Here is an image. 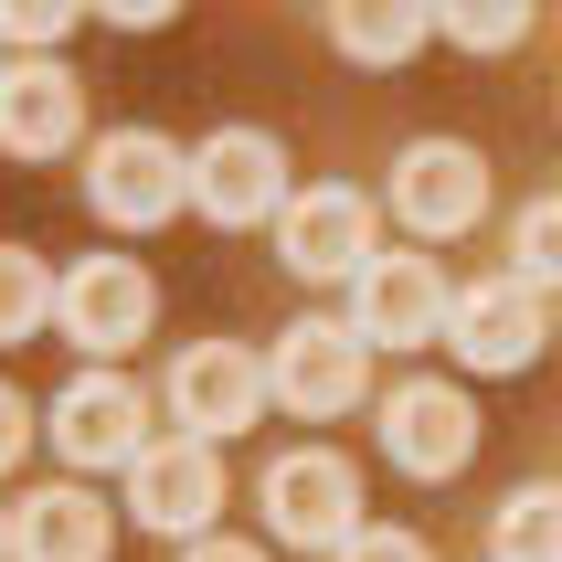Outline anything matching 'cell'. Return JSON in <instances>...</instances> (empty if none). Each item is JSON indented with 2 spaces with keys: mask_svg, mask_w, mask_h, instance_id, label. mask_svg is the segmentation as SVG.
I'll list each match as a JSON object with an SVG mask.
<instances>
[{
  "mask_svg": "<svg viewBox=\"0 0 562 562\" xmlns=\"http://www.w3.org/2000/svg\"><path fill=\"white\" fill-rule=\"evenodd\" d=\"M86 202L117 234H159L170 213H191V149L159 127H106L86 149Z\"/></svg>",
  "mask_w": 562,
  "mask_h": 562,
  "instance_id": "6da1fadb",
  "label": "cell"
},
{
  "mask_svg": "<svg viewBox=\"0 0 562 562\" xmlns=\"http://www.w3.org/2000/svg\"><path fill=\"white\" fill-rule=\"evenodd\" d=\"M277 255H286V277H361L382 255V202L372 191H350V181H318V191H286L277 202Z\"/></svg>",
  "mask_w": 562,
  "mask_h": 562,
  "instance_id": "7a4b0ae2",
  "label": "cell"
},
{
  "mask_svg": "<svg viewBox=\"0 0 562 562\" xmlns=\"http://www.w3.org/2000/svg\"><path fill=\"white\" fill-rule=\"evenodd\" d=\"M149 318H159V286H149V266H127V255H86V266L54 277V329L75 350H95V361L138 350Z\"/></svg>",
  "mask_w": 562,
  "mask_h": 562,
  "instance_id": "3957f363",
  "label": "cell"
},
{
  "mask_svg": "<svg viewBox=\"0 0 562 562\" xmlns=\"http://www.w3.org/2000/svg\"><path fill=\"white\" fill-rule=\"evenodd\" d=\"M468 372H531L541 340H552V308H541L520 277H477V286H446V329H436Z\"/></svg>",
  "mask_w": 562,
  "mask_h": 562,
  "instance_id": "277c9868",
  "label": "cell"
},
{
  "mask_svg": "<svg viewBox=\"0 0 562 562\" xmlns=\"http://www.w3.org/2000/svg\"><path fill=\"white\" fill-rule=\"evenodd\" d=\"M286 149L266 138V127H213L202 149H191V213L223 223V234H245V223H277L286 202Z\"/></svg>",
  "mask_w": 562,
  "mask_h": 562,
  "instance_id": "5b68a950",
  "label": "cell"
},
{
  "mask_svg": "<svg viewBox=\"0 0 562 562\" xmlns=\"http://www.w3.org/2000/svg\"><path fill=\"white\" fill-rule=\"evenodd\" d=\"M361 382H372V350L350 340L340 318H297V329H277V350H266V404L308 414V425L350 414Z\"/></svg>",
  "mask_w": 562,
  "mask_h": 562,
  "instance_id": "8992f818",
  "label": "cell"
},
{
  "mask_svg": "<svg viewBox=\"0 0 562 562\" xmlns=\"http://www.w3.org/2000/svg\"><path fill=\"white\" fill-rule=\"evenodd\" d=\"M477 213H488V159L468 138H414V149H393V223L404 234L446 245V234H477Z\"/></svg>",
  "mask_w": 562,
  "mask_h": 562,
  "instance_id": "52a82bcc",
  "label": "cell"
},
{
  "mask_svg": "<svg viewBox=\"0 0 562 562\" xmlns=\"http://www.w3.org/2000/svg\"><path fill=\"white\" fill-rule=\"evenodd\" d=\"M127 509H138V531H170V541H202L223 509V446L202 436H149L127 457Z\"/></svg>",
  "mask_w": 562,
  "mask_h": 562,
  "instance_id": "ba28073f",
  "label": "cell"
},
{
  "mask_svg": "<svg viewBox=\"0 0 562 562\" xmlns=\"http://www.w3.org/2000/svg\"><path fill=\"white\" fill-rule=\"evenodd\" d=\"M382 457L404 477H425V488H446L477 457V404L457 382H393L382 393Z\"/></svg>",
  "mask_w": 562,
  "mask_h": 562,
  "instance_id": "9c48e42d",
  "label": "cell"
},
{
  "mask_svg": "<svg viewBox=\"0 0 562 562\" xmlns=\"http://www.w3.org/2000/svg\"><path fill=\"white\" fill-rule=\"evenodd\" d=\"M361 350H425L446 329V277L436 255H372L350 277V318H340Z\"/></svg>",
  "mask_w": 562,
  "mask_h": 562,
  "instance_id": "30bf717a",
  "label": "cell"
},
{
  "mask_svg": "<svg viewBox=\"0 0 562 562\" xmlns=\"http://www.w3.org/2000/svg\"><path fill=\"white\" fill-rule=\"evenodd\" d=\"M266 520H277V541H297V552H340V541L361 531V477H350V457H329V446L277 457V468H266Z\"/></svg>",
  "mask_w": 562,
  "mask_h": 562,
  "instance_id": "8fae6325",
  "label": "cell"
},
{
  "mask_svg": "<svg viewBox=\"0 0 562 562\" xmlns=\"http://www.w3.org/2000/svg\"><path fill=\"white\" fill-rule=\"evenodd\" d=\"M75 138H86V75L64 54L0 64V149L11 159H64Z\"/></svg>",
  "mask_w": 562,
  "mask_h": 562,
  "instance_id": "7c38bea8",
  "label": "cell"
},
{
  "mask_svg": "<svg viewBox=\"0 0 562 562\" xmlns=\"http://www.w3.org/2000/svg\"><path fill=\"white\" fill-rule=\"evenodd\" d=\"M170 414H181V436H234V425H255L266 414V361H255L245 340H191L181 361H170Z\"/></svg>",
  "mask_w": 562,
  "mask_h": 562,
  "instance_id": "4fadbf2b",
  "label": "cell"
},
{
  "mask_svg": "<svg viewBox=\"0 0 562 562\" xmlns=\"http://www.w3.org/2000/svg\"><path fill=\"white\" fill-rule=\"evenodd\" d=\"M138 425H149V393L127 372H75L54 393V457H75V468H127L149 446Z\"/></svg>",
  "mask_w": 562,
  "mask_h": 562,
  "instance_id": "5bb4252c",
  "label": "cell"
},
{
  "mask_svg": "<svg viewBox=\"0 0 562 562\" xmlns=\"http://www.w3.org/2000/svg\"><path fill=\"white\" fill-rule=\"evenodd\" d=\"M117 552V509L95 499V488H32L11 509V562H106Z\"/></svg>",
  "mask_w": 562,
  "mask_h": 562,
  "instance_id": "9a60e30c",
  "label": "cell"
},
{
  "mask_svg": "<svg viewBox=\"0 0 562 562\" xmlns=\"http://www.w3.org/2000/svg\"><path fill=\"white\" fill-rule=\"evenodd\" d=\"M329 43H340L350 64L393 75V64L425 54V11H404V0H393V11H382V0H340V11H329Z\"/></svg>",
  "mask_w": 562,
  "mask_h": 562,
  "instance_id": "2e32d148",
  "label": "cell"
},
{
  "mask_svg": "<svg viewBox=\"0 0 562 562\" xmlns=\"http://www.w3.org/2000/svg\"><path fill=\"white\" fill-rule=\"evenodd\" d=\"M488 562H562V488H509L499 531H488Z\"/></svg>",
  "mask_w": 562,
  "mask_h": 562,
  "instance_id": "e0dca14e",
  "label": "cell"
},
{
  "mask_svg": "<svg viewBox=\"0 0 562 562\" xmlns=\"http://www.w3.org/2000/svg\"><path fill=\"white\" fill-rule=\"evenodd\" d=\"M32 329H54V266L32 245H0V350L32 340Z\"/></svg>",
  "mask_w": 562,
  "mask_h": 562,
  "instance_id": "ac0fdd59",
  "label": "cell"
},
{
  "mask_svg": "<svg viewBox=\"0 0 562 562\" xmlns=\"http://www.w3.org/2000/svg\"><path fill=\"white\" fill-rule=\"evenodd\" d=\"M425 32H446L457 54H509V43H531V11H520V0H488V11H425Z\"/></svg>",
  "mask_w": 562,
  "mask_h": 562,
  "instance_id": "d6986e66",
  "label": "cell"
},
{
  "mask_svg": "<svg viewBox=\"0 0 562 562\" xmlns=\"http://www.w3.org/2000/svg\"><path fill=\"white\" fill-rule=\"evenodd\" d=\"M509 255H520L509 277L531 286V297H552V277H562V213H552V202H531V213H520V245H509Z\"/></svg>",
  "mask_w": 562,
  "mask_h": 562,
  "instance_id": "ffe728a7",
  "label": "cell"
},
{
  "mask_svg": "<svg viewBox=\"0 0 562 562\" xmlns=\"http://www.w3.org/2000/svg\"><path fill=\"white\" fill-rule=\"evenodd\" d=\"M64 32H75L64 0H22V11H0V43H22V54H54Z\"/></svg>",
  "mask_w": 562,
  "mask_h": 562,
  "instance_id": "44dd1931",
  "label": "cell"
},
{
  "mask_svg": "<svg viewBox=\"0 0 562 562\" xmlns=\"http://www.w3.org/2000/svg\"><path fill=\"white\" fill-rule=\"evenodd\" d=\"M329 562H425V541H414V531H372V520H361Z\"/></svg>",
  "mask_w": 562,
  "mask_h": 562,
  "instance_id": "7402d4cb",
  "label": "cell"
},
{
  "mask_svg": "<svg viewBox=\"0 0 562 562\" xmlns=\"http://www.w3.org/2000/svg\"><path fill=\"white\" fill-rule=\"evenodd\" d=\"M22 446H32V404L0 382V468H22Z\"/></svg>",
  "mask_w": 562,
  "mask_h": 562,
  "instance_id": "603a6c76",
  "label": "cell"
},
{
  "mask_svg": "<svg viewBox=\"0 0 562 562\" xmlns=\"http://www.w3.org/2000/svg\"><path fill=\"white\" fill-rule=\"evenodd\" d=\"M181 562H266V552H255V541H191Z\"/></svg>",
  "mask_w": 562,
  "mask_h": 562,
  "instance_id": "cb8c5ba5",
  "label": "cell"
},
{
  "mask_svg": "<svg viewBox=\"0 0 562 562\" xmlns=\"http://www.w3.org/2000/svg\"><path fill=\"white\" fill-rule=\"evenodd\" d=\"M0 562H11V509H0Z\"/></svg>",
  "mask_w": 562,
  "mask_h": 562,
  "instance_id": "d4e9b609",
  "label": "cell"
}]
</instances>
